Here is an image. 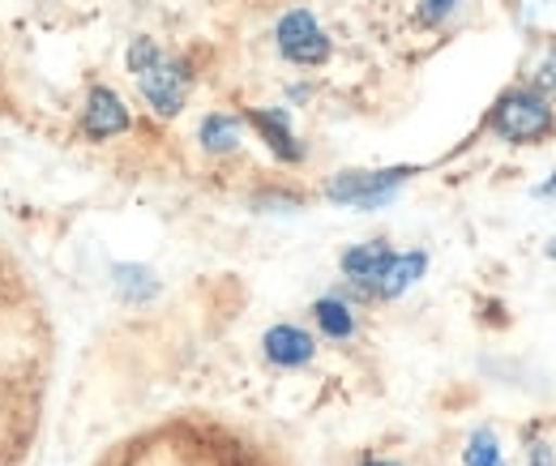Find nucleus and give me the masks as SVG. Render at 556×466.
<instances>
[{"label": "nucleus", "instance_id": "obj_12", "mask_svg": "<svg viewBox=\"0 0 556 466\" xmlns=\"http://www.w3.org/2000/svg\"><path fill=\"white\" fill-rule=\"evenodd\" d=\"M112 278H116V291H121L129 304H146V300L159 295V278H154V269H146V266L121 262V266L112 269Z\"/></svg>", "mask_w": 556, "mask_h": 466}, {"label": "nucleus", "instance_id": "obj_2", "mask_svg": "<svg viewBox=\"0 0 556 466\" xmlns=\"http://www.w3.org/2000/svg\"><path fill=\"white\" fill-rule=\"evenodd\" d=\"M419 176V167H381V172H339L326 185V198L334 205H351V210H381L386 201H394V193Z\"/></svg>", "mask_w": 556, "mask_h": 466}, {"label": "nucleus", "instance_id": "obj_6", "mask_svg": "<svg viewBox=\"0 0 556 466\" xmlns=\"http://www.w3.org/2000/svg\"><path fill=\"white\" fill-rule=\"evenodd\" d=\"M390 257H394V249L386 240H368V244H351L339 266H343L348 282L359 295H372V287H377V278H381V269H386Z\"/></svg>", "mask_w": 556, "mask_h": 466}, {"label": "nucleus", "instance_id": "obj_20", "mask_svg": "<svg viewBox=\"0 0 556 466\" xmlns=\"http://www.w3.org/2000/svg\"><path fill=\"white\" fill-rule=\"evenodd\" d=\"M359 466H399V463H386V458H364Z\"/></svg>", "mask_w": 556, "mask_h": 466}, {"label": "nucleus", "instance_id": "obj_18", "mask_svg": "<svg viewBox=\"0 0 556 466\" xmlns=\"http://www.w3.org/2000/svg\"><path fill=\"white\" fill-rule=\"evenodd\" d=\"M527 466H556V454L548 441H531V450H527Z\"/></svg>", "mask_w": 556, "mask_h": 466}, {"label": "nucleus", "instance_id": "obj_16", "mask_svg": "<svg viewBox=\"0 0 556 466\" xmlns=\"http://www.w3.org/2000/svg\"><path fill=\"white\" fill-rule=\"evenodd\" d=\"M257 210H275V214H295L304 201L300 198H287V193H262V198H253Z\"/></svg>", "mask_w": 556, "mask_h": 466}, {"label": "nucleus", "instance_id": "obj_5", "mask_svg": "<svg viewBox=\"0 0 556 466\" xmlns=\"http://www.w3.org/2000/svg\"><path fill=\"white\" fill-rule=\"evenodd\" d=\"M134 116L125 108V99L112 86H90L86 103H81V134L90 141H112V137L129 134Z\"/></svg>", "mask_w": 556, "mask_h": 466}, {"label": "nucleus", "instance_id": "obj_10", "mask_svg": "<svg viewBox=\"0 0 556 466\" xmlns=\"http://www.w3.org/2000/svg\"><path fill=\"white\" fill-rule=\"evenodd\" d=\"M198 141L206 154H236L244 141V121L231 112H210L206 121L198 125Z\"/></svg>", "mask_w": 556, "mask_h": 466}, {"label": "nucleus", "instance_id": "obj_17", "mask_svg": "<svg viewBox=\"0 0 556 466\" xmlns=\"http://www.w3.org/2000/svg\"><path fill=\"white\" fill-rule=\"evenodd\" d=\"M454 4H458V0H419V22L437 26L441 17H450V13H454Z\"/></svg>", "mask_w": 556, "mask_h": 466}, {"label": "nucleus", "instance_id": "obj_1", "mask_svg": "<svg viewBox=\"0 0 556 466\" xmlns=\"http://www.w3.org/2000/svg\"><path fill=\"white\" fill-rule=\"evenodd\" d=\"M488 129L509 146H535L556 129L553 103H548V95H540L531 86H514L492 103Z\"/></svg>", "mask_w": 556, "mask_h": 466}, {"label": "nucleus", "instance_id": "obj_21", "mask_svg": "<svg viewBox=\"0 0 556 466\" xmlns=\"http://www.w3.org/2000/svg\"><path fill=\"white\" fill-rule=\"evenodd\" d=\"M548 257H556V240H553V244H548Z\"/></svg>", "mask_w": 556, "mask_h": 466}, {"label": "nucleus", "instance_id": "obj_3", "mask_svg": "<svg viewBox=\"0 0 556 466\" xmlns=\"http://www.w3.org/2000/svg\"><path fill=\"white\" fill-rule=\"evenodd\" d=\"M138 90H141V99L150 103V112H154V116L172 121V116H180V112H185V103H189L193 68L163 52L154 65L138 73Z\"/></svg>", "mask_w": 556, "mask_h": 466}, {"label": "nucleus", "instance_id": "obj_7", "mask_svg": "<svg viewBox=\"0 0 556 466\" xmlns=\"http://www.w3.org/2000/svg\"><path fill=\"white\" fill-rule=\"evenodd\" d=\"M249 125L262 134V141L275 150L282 163H304V146L291 129L287 108H257V112H249Z\"/></svg>", "mask_w": 556, "mask_h": 466}, {"label": "nucleus", "instance_id": "obj_14", "mask_svg": "<svg viewBox=\"0 0 556 466\" xmlns=\"http://www.w3.org/2000/svg\"><path fill=\"white\" fill-rule=\"evenodd\" d=\"M159 56H163V48H159L150 35H138V39L129 43V52H125V65H129V73L138 77L141 68H150L154 61H159Z\"/></svg>", "mask_w": 556, "mask_h": 466}, {"label": "nucleus", "instance_id": "obj_19", "mask_svg": "<svg viewBox=\"0 0 556 466\" xmlns=\"http://www.w3.org/2000/svg\"><path fill=\"white\" fill-rule=\"evenodd\" d=\"M535 198H556V176H553V180H544V185L535 189Z\"/></svg>", "mask_w": 556, "mask_h": 466}, {"label": "nucleus", "instance_id": "obj_9", "mask_svg": "<svg viewBox=\"0 0 556 466\" xmlns=\"http://www.w3.org/2000/svg\"><path fill=\"white\" fill-rule=\"evenodd\" d=\"M424 269H428V253H419V249L394 253V257L386 262V269H381L372 295H377V300H399V295H407L419 278H424Z\"/></svg>", "mask_w": 556, "mask_h": 466}, {"label": "nucleus", "instance_id": "obj_8", "mask_svg": "<svg viewBox=\"0 0 556 466\" xmlns=\"http://www.w3.org/2000/svg\"><path fill=\"white\" fill-rule=\"evenodd\" d=\"M262 351H266V360L275 368H304L317 355V342L300 326H270L266 338H262Z\"/></svg>", "mask_w": 556, "mask_h": 466}, {"label": "nucleus", "instance_id": "obj_11", "mask_svg": "<svg viewBox=\"0 0 556 466\" xmlns=\"http://www.w3.org/2000/svg\"><path fill=\"white\" fill-rule=\"evenodd\" d=\"M313 322H317V330L326 333V338H334V342H348L351 333H355V313H351L348 300H339V295H321L313 304Z\"/></svg>", "mask_w": 556, "mask_h": 466}, {"label": "nucleus", "instance_id": "obj_13", "mask_svg": "<svg viewBox=\"0 0 556 466\" xmlns=\"http://www.w3.org/2000/svg\"><path fill=\"white\" fill-rule=\"evenodd\" d=\"M463 463L467 466H505V458H501V441H496L492 428H476V432L467 437Z\"/></svg>", "mask_w": 556, "mask_h": 466}, {"label": "nucleus", "instance_id": "obj_15", "mask_svg": "<svg viewBox=\"0 0 556 466\" xmlns=\"http://www.w3.org/2000/svg\"><path fill=\"white\" fill-rule=\"evenodd\" d=\"M531 90H540V95H556V43L544 48L540 65H535V73H531Z\"/></svg>", "mask_w": 556, "mask_h": 466}, {"label": "nucleus", "instance_id": "obj_4", "mask_svg": "<svg viewBox=\"0 0 556 466\" xmlns=\"http://www.w3.org/2000/svg\"><path fill=\"white\" fill-rule=\"evenodd\" d=\"M275 43L282 52V61L291 65H326L330 61V39L321 30V22L308 13V9H287L275 26Z\"/></svg>", "mask_w": 556, "mask_h": 466}]
</instances>
